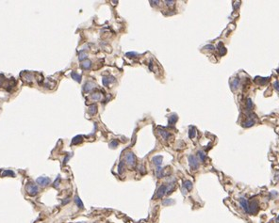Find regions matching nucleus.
<instances>
[{"label":"nucleus","instance_id":"13","mask_svg":"<svg viewBox=\"0 0 279 223\" xmlns=\"http://www.w3.org/2000/svg\"><path fill=\"white\" fill-rule=\"evenodd\" d=\"M197 157L199 158V160L201 162H205L206 159H207V155L203 151H198L197 152Z\"/></svg>","mask_w":279,"mask_h":223},{"label":"nucleus","instance_id":"27","mask_svg":"<svg viewBox=\"0 0 279 223\" xmlns=\"http://www.w3.org/2000/svg\"><path fill=\"white\" fill-rule=\"evenodd\" d=\"M174 203V201L172 199H166V200H164V201H162V204L163 205H173Z\"/></svg>","mask_w":279,"mask_h":223},{"label":"nucleus","instance_id":"14","mask_svg":"<svg viewBox=\"0 0 279 223\" xmlns=\"http://www.w3.org/2000/svg\"><path fill=\"white\" fill-rule=\"evenodd\" d=\"M82 140H83V136H77L72 140V144H73V145H74V144H75V145H77V144H79V143L82 142Z\"/></svg>","mask_w":279,"mask_h":223},{"label":"nucleus","instance_id":"4","mask_svg":"<svg viewBox=\"0 0 279 223\" xmlns=\"http://www.w3.org/2000/svg\"><path fill=\"white\" fill-rule=\"evenodd\" d=\"M258 212V203L256 201H252L248 203V214L255 215Z\"/></svg>","mask_w":279,"mask_h":223},{"label":"nucleus","instance_id":"22","mask_svg":"<svg viewBox=\"0 0 279 223\" xmlns=\"http://www.w3.org/2000/svg\"><path fill=\"white\" fill-rule=\"evenodd\" d=\"M255 122H256V121H255V120H253V119H250V120H248V121H244V122H243L242 124H243V126H244V127H251V126H253V125H254Z\"/></svg>","mask_w":279,"mask_h":223},{"label":"nucleus","instance_id":"38","mask_svg":"<svg viewBox=\"0 0 279 223\" xmlns=\"http://www.w3.org/2000/svg\"><path fill=\"white\" fill-rule=\"evenodd\" d=\"M108 78H109V83H110V82H112V83H113V82H115V81H116V79H115L114 76H111V75H110V76H108Z\"/></svg>","mask_w":279,"mask_h":223},{"label":"nucleus","instance_id":"39","mask_svg":"<svg viewBox=\"0 0 279 223\" xmlns=\"http://www.w3.org/2000/svg\"><path fill=\"white\" fill-rule=\"evenodd\" d=\"M4 80H5V77H4L2 74H0V86H2Z\"/></svg>","mask_w":279,"mask_h":223},{"label":"nucleus","instance_id":"7","mask_svg":"<svg viewBox=\"0 0 279 223\" xmlns=\"http://www.w3.org/2000/svg\"><path fill=\"white\" fill-rule=\"evenodd\" d=\"M239 203H240V206H242V209L245 211V213L248 214V203H249L248 201L242 197V198L239 199Z\"/></svg>","mask_w":279,"mask_h":223},{"label":"nucleus","instance_id":"37","mask_svg":"<svg viewBox=\"0 0 279 223\" xmlns=\"http://www.w3.org/2000/svg\"><path fill=\"white\" fill-rule=\"evenodd\" d=\"M204 49H206V50H213V49H215V47H214L213 45H211V44H208V45H206V46L204 47Z\"/></svg>","mask_w":279,"mask_h":223},{"label":"nucleus","instance_id":"29","mask_svg":"<svg viewBox=\"0 0 279 223\" xmlns=\"http://www.w3.org/2000/svg\"><path fill=\"white\" fill-rule=\"evenodd\" d=\"M253 106H254V105H253V102H252V100L250 99V98H248V99H247V101H246V107H247V109H248V110H251V109L253 108Z\"/></svg>","mask_w":279,"mask_h":223},{"label":"nucleus","instance_id":"19","mask_svg":"<svg viewBox=\"0 0 279 223\" xmlns=\"http://www.w3.org/2000/svg\"><path fill=\"white\" fill-rule=\"evenodd\" d=\"M71 76H72V78H73L74 80L77 81V82H81V75L80 74H78V73H75V72H72Z\"/></svg>","mask_w":279,"mask_h":223},{"label":"nucleus","instance_id":"26","mask_svg":"<svg viewBox=\"0 0 279 223\" xmlns=\"http://www.w3.org/2000/svg\"><path fill=\"white\" fill-rule=\"evenodd\" d=\"M3 177L5 176H10V177H13L15 174H14V172H13L12 171H4L3 172H2V174H1Z\"/></svg>","mask_w":279,"mask_h":223},{"label":"nucleus","instance_id":"12","mask_svg":"<svg viewBox=\"0 0 279 223\" xmlns=\"http://www.w3.org/2000/svg\"><path fill=\"white\" fill-rule=\"evenodd\" d=\"M91 66H92V62L90 60H87V59L82 61V63H81V68L84 69V70H89L91 68Z\"/></svg>","mask_w":279,"mask_h":223},{"label":"nucleus","instance_id":"9","mask_svg":"<svg viewBox=\"0 0 279 223\" xmlns=\"http://www.w3.org/2000/svg\"><path fill=\"white\" fill-rule=\"evenodd\" d=\"M94 87H95V84L94 83H93V82H87V83L84 85L83 90L85 92H89L93 89H94Z\"/></svg>","mask_w":279,"mask_h":223},{"label":"nucleus","instance_id":"16","mask_svg":"<svg viewBox=\"0 0 279 223\" xmlns=\"http://www.w3.org/2000/svg\"><path fill=\"white\" fill-rule=\"evenodd\" d=\"M177 120H178L177 115H175V114L171 115L170 117H169V124H171V125H174V124L177 121Z\"/></svg>","mask_w":279,"mask_h":223},{"label":"nucleus","instance_id":"18","mask_svg":"<svg viewBox=\"0 0 279 223\" xmlns=\"http://www.w3.org/2000/svg\"><path fill=\"white\" fill-rule=\"evenodd\" d=\"M183 186L185 187V189H186L187 191H189V190L192 189V183L191 181H189V180H186L183 183Z\"/></svg>","mask_w":279,"mask_h":223},{"label":"nucleus","instance_id":"28","mask_svg":"<svg viewBox=\"0 0 279 223\" xmlns=\"http://www.w3.org/2000/svg\"><path fill=\"white\" fill-rule=\"evenodd\" d=\"M156 173H157V176L158 178H162L163 177V170L160 167H158L157 171H156Z\"/></svg>","mask_w":279,"mask_h":223},{"label":"nucleus","instance_id":"3","mask_svg":"<svg viewBox=\"0 0 279 223\" xmlns=\"http://www.w3.org/2000/svg\"><path fill=\"white\" fill-rule=\"evenodd\" d=\"M26 190L27 192L28 193V195L30 196H35L37 195L38 192H39V188L38 186L34 184H28L27 186H26Z\"/></svg>","mask_w":279,"mask_h":223},{"label":"nucleus","instance_id":"24","mask_svg":"<svg viewBox=\"0 0 279 223\" xmlns=\"http://www.w3.org/2000/svg\"><path fill=\"white\" fill-rule=\"evenodd\" d=\"M269 80V78L266 77V78H262V77H257L256 78V82L258 84H260V85H263V84H266L267 81Z\"/></svg>","mask_w":279,"mask_h":223},{"label":"nucleus","instance_id":"36","mask_svg":"<svg viewBox=\"0 0 279 223\" xmlns=\"http://www.w3.org/2000/svg\"><path fill=\"white\" fill-rule=\"evenodd\" d=\"M273 87H274V89L277 90V92H279V81H275V82L273 83Z\"/></svg>","mask_w":279,"mask_h":223},{"label":"nucleus","instance_id":"41","mask_svg":"<svg viewBox=\"0 0 279 223\" xmlns=\"http://www.w3.org/2000/svg\"><path fill=\"white\" fill-rule=\"evenodd\" d=\"M139 169L141 170V171H142V173H143V174L145 173V171H144V167H143V166H140Z\"/></svg>","mask_w":279,"mask_h":223},{"label":"nucleus","instance_id":"40","mask_svg":"<svg viewBox=\"0 0 279 223\" xmlns=\"http://www.w3.org/2000/svg\"><path fill=\"white\" fill-rule=\"evenodd\" d=\"M165 3L167 4V6H173L174 3V1H165Z\"/></svg>","mask_w":279,"mask_h":223},{"label":"nucleus","instance_id":"10","mask_svg":"<svg viewBox=\"0 0 279 223\" xmlns=\"http://www.w3.org/2000/svg\"><path fill=\"white\" fill-rule=\"evenodd\" d=\"M158 134L161 136V137L163 138V140H168V138H169V136H170L169 132H167V131L164 130V129L158 128Z\"/></svg>","mask_w":279,"mask_h":223},{"label":"nucleus","instance_id":"2","mask_svg":"<svg viewBox=\"0 0 279 223\" xmlns=\"http://www.w3.org/2000/svg\"><path fill=\"white\" fill-rule=\"evenodd\" d=\"M125 161H126L127 165L129 166V167H135V165H136V162H137V159H136V156H135V155H134L133 152H127L126 155H125Z\"/></svg>","mask_w":279,"mask_h":223},{"label":"nucleus","instance_id":"23","mask_svg":"<svg viewBox=\"0 0 279 223\" xmlns=\"http://www.w3.org/2000/svg\"><path fill=\"white\" fill-rule=\"evenodd\" d=\"M124 170V162L121 161L119 163V165H118V172H119V174H123Z\"/></svg>","mask_w":279,"mask_h":223},{"label":"nucleus","instance_id":"8","mask_svg":"<svg viewBox=\"0 0 279 223\" xmlns=\"http://www.w3.org/2000/svg\"><path fill=\"white\" fill-rule=\"evenodd\" d=\"M162 160H163V157H162L161 155H156V156H154L152 159L153 163H154L157 167H160V165L162 164Z\"/></svg>","mask_w":279,"mask_h":223},{"label":"nucleus","instance_id":"33","mask_svg":"<svg viewBox=\"0 0 279 223\" xmlns=\"http://www.w3.org/2000/svg\"><path fill=\"white\" fill-rule=\"evenodd\" d=\"M118 144H119V143H118L117 140H112L111 142L109 143V147L111 149H115L118 146Z\"/></svg>","mask_w":279,"mask_h":223},{"label":"nucleus","instance_id":"30","mask_svg":"<svg viewBox=\"0 0 279 223\" xmlns=\"http://www.w3.org/2000/svg\"><path fill=\"white\" fill-rule=\"evenodd\" d=\"M78 59H79L80 61H83L84 59L86 60V59H87V54H86L85 52H83V51H81V52L79 53V57H78Z\"/></svg>","mask_w":279,"mask_h":223},{"label":"nucleus","instance_id":"25","mask_svg":"<svg viewBox=\"0 0 279 223\" xmlns=\"http://www.w3.org/2000/svg\"><path fill=\"white\" fill-rule=\"evenodd\" d=\"M91 97H92V99L94 100V101H98V100H101L102 95H101V93L100 92H95V93H93Z\"/></svg>","mask_w":279,"mask_h":223},{"label":"nucleus","instance_id":"21","mask_svg":"<svg viewBox=\"0 0 279 223\" xmlns=\"http://www.w3.org/2000/svg\"><path fill=\"white\" fill-rule=\"evenodd\" d=\"M218 48H219V51H220L221 56H223V55H225V54H226V49H225V47L223 45L222 43H220V44H218Z\"/></svg>","mask_w":279,"mask_h":223},{"label":"nucleus","instance_id":"15","mask_svg":"<svg viewBox=\"0 0 279 223\" xmlns=\"http://www.w3.org/2000/svg\"><path fill=\"white\" fill-rule=\"evenodd\" d=\"M74 202H75V204L78 205V207L80 208V209H83L84 204H83V202H82V201H81L80 198H79L78 196H75V197H74Z\"/></svg>","mask_w":279,"mask_h":223},{"label":"nucleus","instance_id":"11","mask_svg":"<svg viewBox=\"0 0 279 223\" xmlns=\"http://www.w3.org/2000/svg\"><path fill=\"white\" fill-rule=\"evenodd\" d=\"M230 86H231V89L232 90H236L239 86V78H234L231 82H230Z\"/></svg>","mask_w":279,"mask_h":223},{"label":"nucleus","instance_id":"20","mask_svg":"<svg viewBox=\"0 0 279 223\" xmlns=\"http://www.w3.org/2000/svg\"><path fill=\"white\" fill-rule=\"evenodd\" d=\"M89 113H90L92 116H93V115H95L96 113H97V106H96V105H92L89 107Z\"/></svg>","mask_w":279,"mask_h":223},{"label":"nucleus","instance_id":"43","mask_svg":"<svg viewBox=\"0 0 279 223\" xmlns=\"http://www.w3.org/2000/svg\"><path fill=\"white\" fill-rule=\"evenodd\" d=\"M78 223H85V222H78Z\"/></svg>","mask_w":279,"mask_h":223},{"label":"nucleus","instance_id":"32","mask_svg":"<svg viewBox=\"0 0 279 223\" xmlns=\"http://www.w3.org/2000/svg\"><path fill=\"white\" fill-rule=\"evenodd\" d=\"M102 83H103V85H104L105 87H108V86H109V78L106 77V76H103L102 77Z\"/></svg>","mask_w":279,"mask_h":223},{"label":"nucleus","instance_id":"31","mask_svg":"<svg viewBox=\"0 0 279 223\" xmlns=\"http://www.w3.org/2000/svg\"><path fill=\"white\" fill-rule=\"evenodd\" d=\"M23 78H24V80L26 81H28V82H30L32 79H33V76L31 75L30 74H26L24 76H23Z\"/></svg>","mask_w":279,"mask_h":223},{"label":"nucleus","instance_id":"17","mask_svg":"<svg viewBox=\"0 0 279 223\" xmlns=\"http://www.w3.org/2000/svg\"><path fill=\"white\" fill-rule=\"evenodd\" d=\"M196 136V128L193 126H191L189 129V138H193Z\"/></svg>","mask_w":279,"mask_h":223},{"label":"nucleus","instance_id":"5","mask_svg":"<svg viewBox=\"0 0 279 223\" xmlns=\"http://www.w3.org/2000/svg\"><path fill=\"white\" fill-rule=\"evenodd\" d=\"M50 182H51V180H50V178H48V177H44V176H42V177H38L37 180H36V183L39 185V186H48L50 184Z\"/></svg>","mask_w":279,"mask_h":223},{"label":"nucleus","instance_id":"6","mask_svg":"<svg viewBox=\"0 0 279 223\" xmlns=\"http://www.w3.org/2000/svg\"><path fill=\"white\" fill-rule=\"evenodd\" d=\"M167 192V186L166 185H162L158 187V189L157 190V193H156V198L158 199H161L163 196L166 194Z\"/></svg>","mask_w":279,"mask_h":223},{"label":"nucleus","instance_id":"34","mask_svg":"<svg viewBox=\"0 0 279 223\" xmlns=\"http://www.w3.org/2000/svg\"><path fill=\"white\" fill-rule=\"evenodd\" d=\"M59 182H60V178H59V176L56 179V181L54 182V184H53V186H54L55 188H58V187H59Z\"/></svg>","mask_w":279,"mask_h":223},{"label":"nucleus","instance_id":"35","mask_svg":"<svg viewBox=\"0 0 279 223\" xmlns=\"http://www.w3.org/2000/svg\"><path fill=\"white\" fill-rule=\"evenodd\" d=\"M137 55H138V54H137L136 52H128L125 54V56L128 57V58H135Z\"/></svg>","mask_w":279,"mask_h":223},{"label":"nucleus","instance_id":"1","mask_svg":"<svg viewBox=\"0 0 279 223\" xmlns=\"http://www.w3.org/2000/svg\"><path fill=\"white\" fill-rule=\"evenodd\" d=\"M188 159H189V167H191V169L192 170H193V171H196V170H198V168H199V161H198V159H197V157L196 156H194V155H189V157H188Z\"/></svg>","mask_w":279,"mask_h":223},{"label":"nucleus","instance_id":"42","mask_svg":"<svg viewBox=\"0 0 279 223\" xmlns=\"http://www.w3.org/2000/svg\"><path fill=\"white\" fill-rule=\"evenodd\" d=\"M275 223H279V216L277 217H276V219H275Z\"/></svg>","mask_w":279,"mask_h":223}]
</instances>
